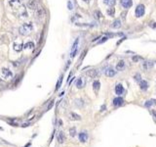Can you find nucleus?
<instances>
[{"label":"nucleus","instance_id":"obj_3","mask_svg":"<svg viewBox=\"0 0 156 147\" xmlns=\"http://www.w3.org/2000/svg\"><path fill=\"white\" fill-rule=\"evenodd\" d=\"M1 75L4 79H11L13 77V73L11 72L10 70L6 69V68H2L1 70Z\"/></svg>","mask_w":156,"mask_h":147},{"label":"nucleus","instance_id":"obj_5","mask_svg":"<svg viewBox=\"0 0 156 147\" xmlns=\"http://www.w3.org/2000/svg\"><path fill=\"white\" fill-rule=\"evenodd\" d=\"M27 7H28L29 9H31V10L35 11L39 7V5H38V3L35 1V0H29L28 3H27Z\"/></svg>","mask_w":156,"mask_h":147},{"label":"nucleus","instance_id":"obj_27","mask_svg":"<svg viewBox=\"0 0 156 147\" xmlns=\"http://www.w3.org/2000/svg\"><path fill=\"white\" fill-rule=\"evenodd\" d=\"M94 16L96 19H99V18H102V13L99 12V11H96V12L94 13Z\"/></svg>","mask_w":156,"mask_h":147},{"label":"nucleus","instance_id":"obj_23","mask_svg":"<svg viewBox=\"0 0 156 147\" xmlns=\"http://www.w3.org/2000/svg\"><path fill=\"white\" fill-rule=\"evenodd\" d=\"M24 48H25V49L34 48V43H33V42H27V43H25V44L24 45Z\"/></svg>","mask_w":156,"mask_h":147},{"label":"nucleus","instance_id":"obj_7","mask_svg":"<svg viewBox=\"0 0 156 147\" xmlns=\"http://www.w3.org/2000/svg\"><path fill=\"white\" fill-rule=\"evenodd\" d=\"M9 4L13 8H18L21 6V0H9Z\"/></svg>","mask_w":156,"mask_h":147},{"label":"nucleus","instance_id":"obj_35","mask_svg":"<svg viewBox=\"0 0 156 147\" xmlns=\"http://www.w3.org/2000/svg\"><path fill=\"white\" fill-rule=\"evenodd\" d=\"M125 15H126V12L121 13V17H123V19H125Z\"/></svg>","mask_w":156,"mask_h":147},{"label":"nucleus","instance_id":"obj_16","mask_svg":"<svg viewBox=\"0 0 156 147\" xmlns=\"http://www.w3.org/2000/svg\"><path fill=\"white\" fill-rule=\"evenodd\" d=\"M105 75H106V77H109V78L114 77L116 75V71H114L113 69H108L105 71Z\"/></svg>","mask_w":156,"mask_h":147},{"label":"nucleus","instance_id":"obj_22","mask_svg":"<svg viewBox=\"0 0 156 147\" xmlns=\"http://www.w3.org/2000/svg\"><path fill=\"white\" fill-rule=\"evenodd\" d=\"M103 2H104V4H106V5H108V6L112 7V6L115 5L116 0H103Z\"/></svg>","mask_w":156,"mask_h":147},{"label":"nucleus","instance_id":"obj_33","mask_svg":"<svg viewBox=\"0 0 156 147\" xmlns=\"http://www.w3.org/2000/svg\"><path fill=\"white\" fill-rule=\"evenodd\" d=\"M67 6H68V9H69V10H72V9H73V6H72V4H71L70 1L67 2Z\"/></svg>","mask_w":156,"mask_h":147},{"label":"nucleus","instance_id":"obj_10","mask_svg":"<svg viewBox=\"0 0 156 147\" xmlns=\"http://www.w3.org/2000/svg\"><path fill=\"white\" fill-rule=\"evenodd\" d=\"M115 92H116V94H118V95L123 94V92H124L123 85H122V84H117L115 86Z\"/></svg>","mask_w":156,"mask_h":147},{"label":"nucleus","instance_id":"obj_38","mask_svg":"<svg viewBox=\"0 0 156 147\" xmlns=\"http://www.w3.org/2000/svg\"><path fill=\"white\" fill-rule=\"evenodd\" d=\"M83 1H84V2H87V3H89V2H90V0H83Z\"/></svg>","mask_w":156,"mask_h":147},{"label":"nucleus","instance_id":"obj_6","mask_svg":"<svg viewBox=\"0 0 156 147\" xmlns=\"http://www.w3.org/2000/svg\"><path fill=\"white\" fill-rule=\"evenodd\" d=\"M78 137H79V140L82 143H85L88 140V133L86 132H81L79 134H78Z\"/></svg>","mask_w":156,"mask_h":147},{"label":"nucleus","instance_id":"obj_15","mask_svg":"<svg viewBox=\"0 0 156 147\" xmlns=\"http://www.w3.org/2000/svg\"><path fill=\"white\" fill-rule=\"evenodd\" d=\"M35 11H36V16H37V17H39V18H42L43 16H44V14H45V12H44V9L42 7H38Z\"/></svg>","mask_w":156,"mask_h":147},{"label":"nucleus","instance_id":"obj_24","mask_svg":"<svg viewBox=\"0 0 156 147\" xmlns=\"http://www.w3.org/2000/svg\"><path fill=\"white\" fill-rule=\"evenodd\" d=\"M83 84H84V83H83V79H78L77 81H76V86L78 88H82L83 87Z\"/></svg>","mask_w":156,"mask_h":147},{"label":"nucleus","instance_id":"obj_34","mask_svg":"<svg viewBox=\"0 0 156 147\" xmlns=\"http://www.w3.org/2000/svg\"><path fill=\"white\" fill-rule=\"evenodd\" d=\"M149 26H151V28L155 29V28H156V23H150V24H149Z\"/></svg>","mask_w":156,"mask_h":147},{"label":"nucleus","instance_id":"obj_20","mask_svg":"<svg viewBox=\"0 0 156 147\" xmlns=\"http://www.w3.org/2000/svg\"><path fill=\"white\" fill-rule=\"evenodd\" d=\"M99 86H101V83H99V80H95L93 83V88L95 91H98L99 89Z\"/></svg>","mask_w":156,"mask_h":147},{"label":"nucleus","instance_id":"obj_9","mask_svg":"<svg viewBox=\"0 0 156 147\" xmlns=\"http://www.w3.org/2000/svg\"><path fill=\"white\" fill-rule=\"evenodd\" d=\"M69 119L72 120V121H80L81 117L79 115H77V114L74 113V112H70L69 113Z\"/></svg>","mask_w":156,"mask_h":147},{"label":"nucleus","instance_id":"obj_2","mask_svg":"<svg viewBox=\"0 0 156 147\" xmlns=\"http://www.w3.org/2000/svg\"><path fill=\"white\" fill-rule=\"evenodd\" d=\"M144 12H145V7H144V5L142 4H140L138 5L137 8H136V16L138 18H141L144 15Z\"/></svg>","mask_w":156,"mask_h":147},{"label":"nucleus","instance_id":"obj_11","mask_svg":"<svg viewBox=\"0 0 156 147\" xmlns=\"http://www.w3.org/2000/svg\"><path fill=\"white\" fill-rule=\"evenodd\" d=\"M123 103H124V100H123V98H121V97H116L113 100V105L114 106H121Z\"/></svg>","mask_w":156,"mask_h":147},{"label":"nucleus","instance_id":"obj_1","mask_svg":"<svg viewBox=\"0 0 156 147\" xmlns=\"http://www.w3.org/2000/svg\"><path fill=\"white\" fill-rule=\"evenodd\" d=\"M33 29V26L30 24V23H26V24H24L23 26L20 28V34L21 35H27L29 34L31 30Z\"/></svg>","mask_w":156,"mask_h":147},{"label":"nucleus","instance_id":"obj_31","mask_svg":"<svg viewBox=\"0 0 156 147\" xmlns=\"http://www.w3.org/2000/svg\"><path fill=\"white\" fill-rule=\"evenodd\" d=\"M140 59H142V57H138V56H134V57H133V61L138 62Z\"/></svg>","mask_w":156,"mask_h":147},{"label":"nucleus","instance_id":"obj_19","mask_svg":"<svg viewBox=\"0 0 156 147\" xmlns=\"http://www.w3.org/2000/svg\"><path fill=\"white\" fill-rule=\"evenodd\" d=\"M111 26H112V28H114V29H118V28H120V26H121V22H120V20H119V19L115 20V21L113 22V24L111 25Z\"/></svg>","mask_w":156,"mask_h":147},{"label":"nucleus","instance_id":"obj_36","mask_svg":"<svg viewBox=\"0 0 156 147\" xmlns=\"http://www.w3.org/2000/svg\"><path fill=\"white\" fill-rule=\"evenodd\" d=\"M53 104H54V102L52 101V102H51V104H50V105L48 106V109H51V108H52V106H53Z\"/></svg>","mask_w":156,"mask_h":147},{"label":"nucleus","instance_id":"obj_18","mask_svg":"<svg viewBox=\"0 0 156 147\" xmlns=\"http://www.w3.org/2000/svg\"><path fill=\"white\" fill-rule=\"evenodd\" d=\"M152 105H156V100L155 99H151V100H148L146 101L145 103H144V106L149 108V107H151Z\"/></svg>","mask_w":156,"mask_h":147},{"label":"nucleus","instance_id":"obj_37","mask_svg":"<svg viewBox=\"0 0 156 147\" xmlns=\"http://www.w3.org/2000/svg\"><path fill=\"white\" fill-rule=\"evenodd\" d=\"M29 126V124H23V127H28Z\"/></svg>","mask_w":156,"mask_h":147},{"label":"nucleus","instance_id":"obj_25","mask_svg":"<svg viewBox=\"0 0 156 147\" xmlns=\"http://www.w3.org/2000/svg\"><path fill=\"white\" fill-rule=\"evenodd\" d=\"M69 134H70V136L74 137L75 135H76V128H71L69 129Z\"/></svg>","mask_w":156,"mask_h":147},{"label":"nucleus","instance_id":"obj_29","mask_svg":"<svg viewBox=\"0 0 156 147\" xmlns=\"http://www.w3.org/2000/svg\"><path fill=\"white\" fill-rule=\"evenodd\" d=\"M7 84L4 83V81H2L1 79H0V89H2V88H5V86H6Z\"/></svg>","mask_w":156,"mask_h":147},{"label":"nucleus","instance_id":"obj_12","mask_svg":"<svg viewBox=\"0 0 156 147\" xmlns=\"http://www.w3.org/2000/svg\"><path fill=\"white\" fill-rule=\"evenodd\" d=\"M87 75H89V77H91V78H98L99 74L98 73L97 70H90V71H88V72H87Z\"/></svg>","mask_w":156,"mask_h":147},{"label":"nucleus","instance_id":"obj_28","mask_svg":"<svg viewBox=\"0 0 156 147\" xmlns=\"http://www.w3.org/2000/svg\"><path fill=\"white\" fill-rule=\"evenodd\" d=\"M114 13H115L114 8H109V9L107 10V14H108L109 16H114Z\"/></svg>","mask_w":156,"mask_h":147},{"label":"nucleus","instance_id":"obj_26","mask_svg":"<svg viewBox=\"0 0 156 147\" xmlns=\"http://www.w3.org/2000/svg\"><path fill=\"white\" fill-rule=\"evenodd\" d=\"M62 81H63V75H60V79L58 81V83H57V85H56V90H58L60 88V84H62Z\"/></svg>","mask_w":156,"mask_h":147},{"label":"nucleus","instance_id":"obj_32","mask_svg":"<svg viewBox=\"0 0 156 147\" xmlns=\"http://www.w3.org/2000/svg\"><path fill=\"white\" fill-rule=\"evenodd\" d=\"M107 39H108L107 37H106V36H104V37H103V38H102V40H101V41H99V43L101 44V43H103V42H104V41H106Z\"/></svg>","mask_w":156,"mask_h":147},{"label":"nucleus","instance_id":"obj_4","mask_svg":"<svg viewBox=\"0 0 156 147\" xmlns=\"http://www.w3.org/2000/svg\"><path fill=\"white\" fill-rule=\"evenodd\" d=\"M120 3L125 9H129L133 5V0H120Z\"/></svg>","mask_w":156,"mask_h":147},{"label":"nucleus","instance_id":"obj_30","mask_svg":"<svg viewBox=\"0 0 156 147\" xmlns=\"http://www.w3.org/2000/svg\"><path fill=\"white\" fill-rule=\"evenodd\" d=\"M135 80H137V81H141V75H140V74H138V75H135Z\"/></svg>","mask_w":156,"mask_h":147},{"label":"nucleus","instance_id":"obj_17","mask_svg":"<svg viewBox=\"0 0 156 147\" xmlns=\"http://www.w3.org/2000/svg\"><path fill=\"white\" fill-rule=\"evenodd\" d=\"M140 87L142 90H146L148 87V83L146 80H141L140 81Z\"/></svg>","mask_w":156,"mask_h":147},{"label":"nucleus","instance_id":"obj_8","mask_svg":"<svg viewBox=\"0 0 156 147\" xmlns=\"http://www.w3.org/2000/svg\"><path fill=\"white\" fill-rule=\"evenodd\" d=\"M78 41H79V39L76 38L75 42L73 43V46H72V50H71V57H74L75 56V54L77 52V46H78Z\"/></svg>","mask_w":156,"mask_h":147},{"label":"nucleus","instance_id":"obj_14","mask_svg":"<svg viewBox=\"0 0 156 147\" xmlns=\"http://www.w3.org/2000/svg\"><path fill=\"white\" fill-rule=\"evenodd\" d=\"M125 68V62L123 61V60H121V61H119L118 63H117L116 65V71H122Z\"/></svg>","mask_w":156,"mask_h":147},{"label":"nucleus","instance_id":"obj_21","mask_svg":"<svg viewBox=\"0 0 156 147\" xmlns=\"http://www.w3.org/2000/svg\"><path fill=\"white\" fill-rule=\"evenodd\" d=\"M14 49H15V50L16 51H18V52H20L21 50V49H23V44H21V43L20 42V43H15V44H14Z\"/></svg>","mask_w":156,"mask_h":147},{"label":"nucleus","instance_id":"obj_13","mask_svg":"<svg viewBox=\"0 0 156 147\" xmlns=\"http://www.w3.org/2000/svg\"><path fill=\"white\" fill-rule=\"evenodd\" d=\"M57 139L59 141V143H64V140H65V136H64V133L63 132H60L57 135Z\"/></svg>","mask_w":156,"mask_h":147}]
</instances>
